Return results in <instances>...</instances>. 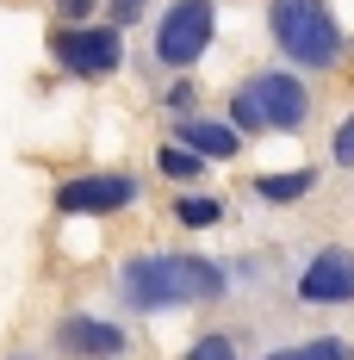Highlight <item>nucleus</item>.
I'll list each match as a JSON object with an SVG mask.
<instances>
[{"label": "nucleus", "mask_w": 354, "mask_h": 360, "mask_svg": "<svg viewBox=\"0 0 354 360\" xmlns=\"http://www.w3.org/2000/svg\"><path fill=\"white\" fill-rule=\"evenodd\" d=\"M94 6H100V0H56V13H63V19H87Z\"/></svg>", "instance_id": "nucleus-15"}, {"label": "nucleus", "mask_w": 354, "mask_h": 360, "mask_svg": "<svg viewBox=\"0 0 354 360\" xmlns=\"http://www.w3.org/2000/svg\"><path fill=\"white\" fill-rule=\"evenodd\" d=\"M131 199H137V180H125V174H87V180H69V186L56 193V212L94 217V212H118V205H131Z\"/></svg>", "instance_id": "nucleus-6"}, {"label": "nucleus", "mask_w": 354, "mask_h": 360, "mask_svg": "<svg viewBox=\"0 0 354 360\" xmlns=\"http://www.w3.org/2000/svg\"><path fill=\"white\" fill-rule=\"evenodd\" d=\"M168 106H175V112H193V87H187V81H180L175 94H168Z\"/></svg>", "instance_id": "nucleus-17"}, {"label": "nucleus", "mask_w": 354, "mask_h": 360, "mask_svg": "<svg viewBox=\"0 0 354 360\" xmlns=\"http://www.w3.org/2000/svg\"><path fill=\"white\" fill-rule=\"evenodd\" d=\"M56 342L75 348V354H125V329L94 323V317H69V323L56 329Z\"/></svg>", "instance_id": "nucleus-8"}, {"label": "nucleus", "mask_w": 354, "mask_h": 360, "mask_svg": "<svg viewBox=\"0 0 354 360\" xmlns=\"http://www.w3.org/2000/svg\"><path fill=\"white\" fill-rule=\"evenodd\" d=\"M118 286L137 311H168V304H187V298H217L224 274L199 255H143V261H125Z\"/></svg>", "instance_id": "nucleus-1"}, {"label": "nucleus", "mask_w": 354, "mask_h": 360, "mask_svg": "<svg viewBox=\"0 0 354 360\" xmlns=\"http://www.w3.org/2000/svg\"><path fill=\"white\" fill-rule=\"evenodd\" d=\"M149 0H112V25H137V13Z\"/></svg>", "instance_id": "nucleus-13"}, {"label": "nucleus", "mask_w": 354, "mask_h": 360, "mask_svg": "<svg viewBox=\"0 0 354 360\" xmlns=\"http://www.w3.org/2000/svg\"><path fill=\"white\" fill-rule=\"evenodd\" d=\"M230 112H236V131H255V124L298 131L305 112H311V100H305V87H298L292 75H255L243 94L230 100Z\"/></svg>", "instance_id": "nucleus-3"}, {"label": "nucleus", "mask_w": 354, "mask_h": 360, "mask_svg": "<svg viewBox=\"0 0 354 360\" xmlns=\"http://www.w3.org/2000/svg\"><path fill=\"white\" fill-rule=\"evenodd\" d=\"M217 199H175V224H187V230H206V224H217Z\"/></svg>", "instance_id": "nucleus-12"}, {"label": "nucleus", "mask_w": 354, "mask_h": 360, "mask_svg": "<svg viewBox=\"0 0 354 360\" xmlns=\"http://www.w3.org/2000/svg\"><path fill=\"white\" fill-rule=\"evenodd\" d=\"M180 143H193L199 155H236V143H243V137H236L230 124H206V118H187V124H180Z\"/></svg>", "instance_id": "nucleus-9"}, {"label": "nucleus", "mask_w": 354, "mask_h": 360, "mask_svg": "<svg viewBox=\"0 0 354 360\" xmlns=\"http://www.w3.org/2000/svg\"><path fill=\"white\" fill-rule=\"evenodd\" d=\"M298 298H305V304H342V298H354V255L348 249H323L317 261L305 267Z\"/></svg>", "instance_id": "nucleus-7"}, {"label": "nucleus", "mask_w": 354, "mask_h": 360, "mask_svg": "<svg viewBox=\"0 0 354 360\" xmlns=\"http://www.w3.org/2000/svg\"><path fill=\"white\" fill-rule=\"evenodd\" d=\"M50 56L69 75H87V81H100V75H112L125 63L118 32H112V25H81V19H69L63 32H50Z\"/></svg>", "instance_id": "nucleus-4"}, {"label": "nucleus", "mask_w": 354, "mask_h": 360, "mask_svg": "<svg viewBox=\"0 0 354 360\" xmlns=\"http://www.w3.org/2000/svg\"><path fill=\"white\" fill-rule=\"evenodd\" d=\"M267 32L292 63L305 69H329L336 50H342V32H336V13L323 0H274L267 6Z\"/></svg>", "instance_id": "nucleus-2"}, {"label": "nucleus", "mask_w": 354, "mask_h": 360, "mask_svg": "<svg viewBox=\"0 0 354 360\" xmlns=\"http://www.w3.org/2000/svg\"><path fill=\"white\" fill-rule=\"evenodd\" d=\"M156 162H162V174H175V180H193L199 168H206V162H199V149H193V143H168L162 155H156Z\"/></svg>", "instance_id": "nucleus-11"}, {"label": "nucleus", "mask_w": 354, "mask_h": 360, "mask_svg": "<svg viewBox=\"0 0 354 360\" xmlns=\"http://www.w3.org/2000/svg\"><path fill=\"white\" fill-rule=\"evenodd\" d=\"M206 44H212V6H206V0L168 6V19H162V32H156V56H162L168 69H187V63L206 56Z\"/></svg>", "instance_id": "nucleus-5"}, {"label": "nucleus", "mask_w": 354, "mask_h": 360, "mask_svg": "<svg viewBox=\"0 0 354 360\" xmlns=\"http://www.w3.org/2000/svg\"><path fill=\"white\" fill-rule=\"evenodd\" d=\"M255 193L280 205V199H298V193H311V174H261V180H255Z\"/></svg>", "instance_id": "nucleus-10"}, {"label": "nucleus", "mask_w": 354, "mask_h": 360, "mask_svg": "<svg viewBox=\"0 0 354 360\" xmlns=\"http://www.w3.org/2000/svg\"><path fill=\"white\" fill-rule=\"evenodd\" d=\"M336 162H342V168L354 162V118L342 124V131H336Z\"/></svg>", "instance_id": "nucleus-14"}, {"label": "nucleus", "mask_w": 354, "mask_h": 360, "mask_svg": "<svg viewBox=\"0 0 354 360\" xmlns=\"http://www.w3.org/2000/svg\"><path fill=\"white\" fill-rule=\"evenodd\" d=\"M193 354H199V360H212V354H230V342H224V335H206V342H193Z\"/></svg>", "instance_id": "nucleus-16"}]
</instances>
